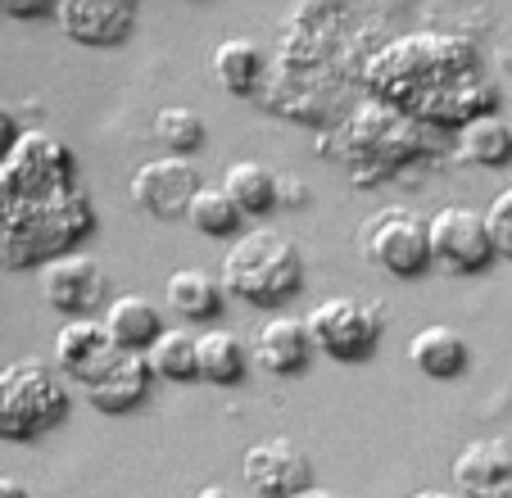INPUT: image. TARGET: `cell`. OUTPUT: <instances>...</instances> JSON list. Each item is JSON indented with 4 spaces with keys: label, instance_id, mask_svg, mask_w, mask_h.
<instances>
[{
    "label": "cell",
    "instance_id": "6da1fadb",
    "mask_svg": "<svg viewBox=\"0 0 512 498\" xmlns=\"http://www.w3.org/2000/svg\"><path fill=\"white\" fill-rule=\"evenodd\" d=\"M96 209L78 182V159L59 136L23 132L0 163V268L64 259L91 236Z\"/></svg>",
    "mask_w": 512,
    "mask_h": 498
},
{
    "label": "cell",
    "instance_id": "7a4b0ae2",
    "mask_svg": "<svg viewBox=\"0 0 512 498\" xmlns=\"http://www.w3.org/2000/svg\"><path fill=\"white\" fill-rule=\"evenodd\" d=\"M227 295L250 308H286L304 290V259L295 240L272 227H250L232 240L218 272Z\"/></svg>",
    "mask_w": 512,
    "mask_h": 498
},
{
    "label": "cell",
    "instance_id": "3957f363",
    "mask_svg": "<svg viewBox=\"0 0 512 498\" xmlns=\"http://www.w3.org/2000/svg\"><path fill=\"white\" fill-rule=\"evenodd\" d=\"M68 381L59 367L41 358H19L0 367V440L5 444H32L50 435L68 417Z\"/></svg>",
    "mask_w": 512,
    "mask_h": 498
},
{
    "label": "cell",
    "instance_id": "277c9868",
    "mask_svg": "<svg viewBox=\"0 0 512 498\" xmlns=\"http://www.w3.org/2000/svg\"><path fill=\"white\" fill-rule=\"evenodd\" d=\"M309 326V340L318 354H327L331 363H368L381 345V331H386V308L372 304V299H349V295H331L322 304L309 308L304 317Z\"/></svg>",
    "mask_w": 512,
    "mask_h": 498
},
{
    "label": "cell",
    "instance_id": "5b68a950",
    "mask_svg": "<svg viewBox=\"0 0 512 498\" xmlns=\"http://www.w3.org/2000/svg\"><path fill=\"white\" fill-rule=\"evenodd\" d=\"M358 249L372 268H381L386 277L399 281H417L431 272V222L413 209H390L372 213L358 231Z\"/></svg>",
    "mask_w": 512,
    "mask_h": 498
},
{
    "label": "cell",
    "instance_id": "8992f818",
    "mask_svg": "<svg viewBox=\"0 0 512 498\" xmlns=\"http://www.w3.org/2000/svg\"><path fill=\"white\" fill-rule=\"evenodd\" d=\"M431 222V268L445 277H476L494 263V245H490V227L485 213L467 209V204H445L435 209Z\"/></svg>",
    "mask_w": 512,
    "mask_h": 498
},
{
    "label": "cell",
    "instance_id": "52a82bcc",
    "mask_svg": "<svg viewBox=\"0 0 512 498\" xmlns=\"http://www.w3.org/2000/svg\"><path fill=\"white\" fill-rule=\"evenodd\" d=\"M123 363V349L114 345V336L105 331L100 317H78V322H64L55 336V367L64 381L82 385V394L91 385H100L114 367Z\"/></svg>",
    "mask_w": 512,
    "mask_h": 498
},
{
    "label": "cell",
    "instance_id": "ba28073f",
    "mask_svg": "<svg viewBox=\"0 0 512 498\" xmlns=\"http://www.w3.org/2000/svg\"><path fill=\"white\" fill-rule=\"evenodd\" d=\"M41 299H46L55 313H64L68 322H78V317H91L109 299V277L91 254L73 249V254L50 259L46 268H41Z\"/></svg>",
    "mask_w": 512,
    "mask_h": 498
},
{
    "label": "cell",
    "instance_id": "9c48e42d",
    "mask_svg": "<svg viewBox=\"0 0 512 498\" xmlns=\"http://www.w3.org/2000/svg\"><path fill=\"white\" fill-rule=\"evenodd\" d=\"M200 186L204 182L191 159L164 154V159H150L132 173V200H136V209H145L150 218L177 222V218H186V209H191Z\"/></svg>",
    "mask_w": 512,
    "mask_h": 498
},
{
    "label": "cell",
    "instance_id": "30bf717a",
    "mask_svg": "<svg viewBox=\"0 0 512 498\" xmlns=\"http://www.w3.org/2000/svg\"><path fill=\"white\" fill-rule=\"evenodd\" d=\"M241 476H245V485L263 498H295V494H304V489H313V462L300 444L272 435V440H259L245 449Z\"/></svg>",
    "mask_w": 512,
    "mask_h": 498
},
{
    "label": "cell",
    "instance_id": "8fae6325",
    "mask_svg": "<svg viewBox=\"0 0 512 498\" xmlns=\"http://www.w3.org/2000/svg\"><path fill=\"white\" fill-rule=\"evenodd\" d=\"M136 19H141V10L132 0H59V14H55L64 37L91 50L123 46L132 37Z\"/></svg>",
    "mask_w": 512,
    "mask_h": 498
},
{
    "label": "cell",
    "instance_id": "7c38bea8",
    "mask_svg": "<svg viewBox=\"0 0 512 498\" xmlns=\"http://www.w3.org/2000/svg\"><path fill=\"white\" fill-rule=\"evenodd\" d=\"M458 498H512V444L481 435L458 449L454 467H449Z\"/></svg>",
    "mask_w": 512,
    "mask_h": 498
},
{
    "label": "cell",
    "instance_id": "4fadbf2b",
    "mask_svg": "<svg viewBox=\"0 0 512 498\" xmlns=\"http://www.w3.org/2000/svg\"><path fill=\"white\" fill-rule=\"evenodd\" d=\"M309 354H313V340H309L304 317L272 313L268 322L254 331V363L272 376H300L304 367H309Z\"/></svg>",
    "mask_w": 512,
    "mask_h": 498
},
{
    "label": "cell",
    "instance_id": "5bb4252c",
    "mask_svg": "<svg viewBox=\"0 0 512 498\" xmlns=\"http://www.w3.org/2000/svg\"><path fill=\"white\" fill-rule=\"evenodd\" d=\"M408 363L417 367L431 381H454L472 367V345H467L463 331L454 326H422L413 340H408Z\"/></svg>",
    "mask_w": 512,
    "mask_h": 498
},
{
    "label": "cell",
    "instance_id": "9a60e30c",
    "mask_svg": "<svg viewBox=\"0 0 512 498\" xmlns=\"http://www.w3.org/2000/svg\"><path fill=\"white\" fill-rule=\"evenodd\" d=\"M105 331L114 336V345L123 349V354H150V345H155L159 336H164V313H159V304H150L145 295H118L105 304Z\"/></svg>",
    "mask_w": 512,
    "mask_h": 498
},
{
    "label": "cell",
    "instance_id": "2e32d148",
    "mask_svg": "<svg viewBox=\"0 0 512 498\" xmlns=\"http://www.w3.org/2000/svg\"><path fill=\"white\" fill-rule=\"evenodd\" d=\"M150 385H155V372H150L145 354H123V363H118L100 385H91L87 390V403L96 412L118 417V412L141 408V403L150 399Z\"/></svg>",
    "mask_w": 512,
    "mask_h": 498
},
{
    "label": "cell",
    "instance_id": "e0dca14e",
    "mask_svg": "<svg viewBox=\"0 0 512 498\" xmlns=\"http://www.w3.org/2000/svg\"><path fill=\"white\" fill-rule=\"evenodd\" d=\"M223 281L204 268H177L173 277L164 281V304L173 308L182 322H213L223 313Z\"/></svg>",
    "mask_w": 512,
    "mask_h": 498
},
{
    "label": "cell",
    "instance_id": "ac0fdd59",
    "mask_svg": "<svg viewBox=\"0 0 512 498\" xmlns=\"http://www.w3.org/2000/svg\"><path fill=\"white\" fill-rule=\"evenodd\" d=\"M245 372H250V354H245L241 336H232L227 326H209L200 336V381L232 390L245 381Z\"/></svg>",
    "mask_w": 512,
    "mask_h": 498
},
{
    "label": "cell",
    "instance_id": "d6986e66",
    "mask_svg": "<svg viewBox=\"0 0 512 498\" xmlns=\"http://www.w3.org/2000/svg\"><path fill=\"white\" fill-rule=\"evenodd\" d=\"M223 191L245 218H263L268 209H277V173L263 168L259 159H236L223 173Z\"/></svg>",
    "mask_w": 512,
    "mask_h": 498
},
{
    "label": "cell",
    "instance_id": "ffe728a7",
    "mask_svg": "<svg viewBox=\"0 0 512 498\" xmlns=\"http://www.w3.org/2000/svg\"><path fill=\"white\" fill-rule=\"evenodd\" d=\"M145 363H150V372L159 381H173V385L200 381V336H191L186 326H168L164 336L150 345Z\"/></svg>",
    "mask_w": 512,
    "mask_h": 498
},
{
    "label": "cell",
    "instance_id": "44dd1931",
    "mask_svg": "<svg viewBox=\"0 0 512 498\" xmlns=\"http://www.w3.org/2000/svg\"><path fill=\"white\" fill-rule=\"evenodd\" d=\"M458 154L476 168H503L512 159V127L499 114H481L458 127Z\"/></svg>",
    "mask_w": 512,
    "mask_h": 498
},
{
    "label": "cell",
    "instance_id": "7402d4cb",
    "mask_svg": "<svg viewBox=\"0 0 512 498\" xmlns=\"http://www.w3.org/2000/svg\"><path fill=\"white\" fill-rule=\"evenodd\" d=\"M209 68H213V82H218L223 91H232V96H250V91L259 87V77H263V50L245 37H232V41H223V46L213 50Z\"/></svg>",
    "mask_w": 512,
    "mask_h": 498
},
{
    "label": "cell",
    "instance_id": "603a6c76",
    "mask_svg": "<svg viewBox=\"0 0 512 498\" xmlns=\"http://www.w3.org/2000/svg\"><path fill=\"white\" fill-rule=\"evenodd\" d=\"M186 222H191L200 236H241V222L245 213L232 204V195L223 186H200L186 209Z\"/></svg>",
    "mask_w": 512,
    "mask_h": 498
},
{
    "label": "cell",
    "instance_id": "cb8c5ba5",
    "mask_svg": "<svg viewBox=\"0 0 512 498\" xmlns=\"http://www.w3.org/2000/svg\"><path fill=\"white\" fill-rule=\"evenodd\" d=\"M155 136H159V145H168V154L191 159L204 145V118L186 105H168L155 114Z\"/></svg>",
    "mask_w": 512,
    "mask_h": 498
},
{
    "label": "cell",
    "instance_id": "d4e9b609",
    "mask_svg": "<svg viewBox=\"0 0 512 498\" xmlns=\"http://www.w3.org/2000/svg\"><path fill=\"white\" fill-rule=\"evenodd\" d=\"M485 227H490L494 259H508L512 263V186L494 195V204L485 209Z\"/></svg>",
    "mask_w": 512,
    "mask_h": 498
},
{
    "label": "cell",
    "instance_id": "484cf974",
    "mask_svg": "<svg viewBox=\"0 0 512 498\" xmlns=\"http://www.w3.org/2000/svg\"><path fill=\"white\" fill-rule=\"evenodd\" d=\"M19 118H14V109L10 105H0V163L10 159V150L19 145Z\"/></svg>",
    "mask_w": 512,
    "mask_h": 498
},
{
    "label": "cell",
    "instance_id": "4316f807",
    "mask_svg": "<svg viewBox=\"0 0 512 498\" xmlns=\"http://www.w3.org/2000/svg\"><path fill=\"white\" fill-rule=\"evenodd\" d=\"M277 204H309V186L300 177H277Z\"/></svg>",
    "mask_w": 512,
    "mask_h": 498
},
{
    "label": "cell",
    "instance_id": "83f0119b",
    "mask_svg": "<svg viewBox=\"0 0 512 498\" xmlns=\"http://www.w3.org/2000/svg\"><path fill=\"white\" fill-rule=\"evenodd\" d=\"M5 14H10V19H55L59 14V5H50V0H37V5H5Z\"/></svg>",
    "mask_w": 512,
    "mask_h": 498
},
{
    "label": "cell",
    "instance_id": "f1b7e54d",
    "mask_svg": "<svg viewBox=\"0 0 512 498\" xmlns=\"http://www.w3.org/2000/svg\"><path fill=\"white\" fill-rule=\"evenodd\" d=\"M0 498H32V494H28V485H19V480H10V476H0Z\"/></svg>",
    "mask_w": 512,
    "mask_h": 498
},
{
    "label": "cell",
    "instance_id": "f546056e",
    "mask_svg": "<svg viewBox=\"0 0 512 498\" xmlns=\"http://www.w3.org/2000/svg\"><path fill=\"white\" fill-rule=\"evenodd\" d=\"M195 498H241V494H236V489H227V485H204Z\"/></svg>",
    "mask_w": 512,
    "mask_h": 498
},
{
    "label": "cell",
    "instance_id": "4dcf8cb0",
    "mask_svg": "<svg viewBox=\"0 0 512 498\" xmlns=\"http://www.w3.org/2000/svg\"><path fill=\"white\" fill-rule=\"evenodd\" d=\"M408 498H458V494L454 489H413Z\"/></svg>",
    "mask_w": 512,
    "mask_h": 498
},
{
    "label": "cell",
    "instance_id": "1f68e13d",
    "mask_svg": "<svg viewBox=\"0 0 512 498\" xmlns=\"http://www.w3.org/2000/svg\"><path fill=\"white\" fill-rule=\"evenodd\" d=\"M295 498H340L336 489H322V485H313V489H304V494H295Z\"/></svg>",
    "mask_w": 512,
    "mask_h": 498
},
{
    "label": "cell",
    "instance_id": "d6a6232c",
    "mask_svg": "<svg viewBox=\"0 0 512 498\" xmlns=\"http://www.w3.org/2000/svg\"><path fill=\"white\" fill-rule=\"evenodd\" d=\"M0 14H5V5H0Z\"/></svg>",
    "mask_w": 512,
    "mask_h": 498
}]
</instances>
